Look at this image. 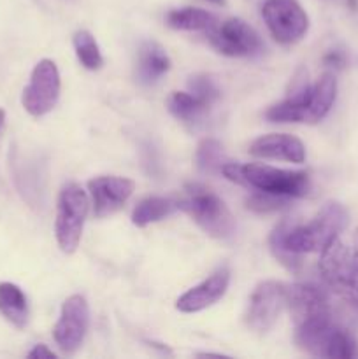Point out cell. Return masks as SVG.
<instances>
[{
  "label": "cell",
  "instance_id": "cell-1",
  "mask_svg": "<svg viewBox=\"0 0 358 359\" xmlns=\"http://www.w3.org/2000/svg\"><path fill=\"white\" fill-rule=\"evenodd\" d=\"M347 221L350 214L343 203L329 202L307 224L293 226L288 219L281 221L270 233V251L286 269L297 270L300 265L298 256L305 252H321L329 248L339 238L340 231L347 226Z\"/></svg>",
  "mask_w": 358,
  "mask_h": 359
},
{
  "label": "cell",
  "instance_id": "cell-2",
  "mask_svg": "<svg viewBox=\"0 0 358 359\" xmlns=\"http://www.w3.org/2000/svg\"><path fill=\"white\" fill-rule=\"evenodd\" d=\"M295 342L314 358H358V340L336 319V312L319 314L295 323Z\"/></svg>",
  "mask_w": 358,
  "mask_h": 359
},
{
  "label": "cell",
  "instance_id": "cell-3",
  "mask_svg": "<svg viewBox=\"0 0 358 359\" xmlns=\"http://www.w3.org/2000/svg\"><path fill=\"white\" fill-rule=\"evenodd\" d=\"M221 174L232 182L253 188L256 191H265L270 195L300 198L309 191V175L305 172L283 170L269 165H241L223 163Z\"/></svg>",
  "mask_w": 358,
  "mask_h": 359
},
{
  "label": "cell",
  "instance_id": "cell-4",
  "mask_svg": "<svg viewBox=\"0 0 358 359\" xmlns=\"http://www.w3.org/2000/svg\"><path fill=\"white\" fill-rule=\"evenodd\" d=\"M318 269L326 290L358 314V262L353 251L336 238L321 251Z\"/></svg>",
  "mask_w": 358,
  "mask_h": 359
},
{
  "label": "cell",
  "instance_id": "cell-5",
  "mask_svg": "<svg viewBox=\"0 0 358 359\" xmlns=\"http://www.w3.org/2000/svg\"><path fill=\"white\" fill-rule=\"evenodd\" d=\"M179 209L193 217L197 224L214 238H230L235 231V219L223 200L202 184L186 186L185 196L178 200Z\"/></svg>",
  "mask_w": 358,
  "mask_h": 359
},
{
  "label": "cell",
  "instance_id": "cell-6",
  "mask_svg": "<svg viewBox=\"0 0 358 359\" xmlns=\"http://www.w3.org/2000/svg\"><path fill=\"white\" fill-rule=\"evenodd\" d=\"M90 200L86 191L76 182L63 186L56 203L55 233L60 249L67 255L74 252L83 235L84 221L88 217Z\"/></svg>",
  "mask_w": 358,
  "mask_h": 359
},
{
  "label": "cell",
  "instance_id": "cell-7",
  "mask_svg": "<svg viewBox=\"0 0 358 359\" xmlns=\"http://www.w3.org/2000/svg\"><path fill=\"white\" fill-rule=\"evenodd\" d=\"M262 16L274 41L279 44H295L307 34L309 18L297 0H265Z\"/></svg>",
  "mask_w": 358,
  "mask_h": 359
},
{
  "label": "cell",
  "instance_id": "cell-8",
  "mask_svg": "<svg viewBox=\"0 0 358 359\" xmlns=\"http://www.w3.org/2000/svg\"><path fill=\"white\" fill-rule=\"evenodd\" d=\"M60 72L53 60H41L34 67L30 83L25 86L21 104L30 116H44L56 105L60 97Z\"/></svg>",
  "mask_w": 358,
  "mask_h": 359
},
{
  "label": "cell",
  "instance_id": "cell-9",
  "mask_svg": "<svg viewBox=\"0 0 358 359\" xmlns=\"http://www.w3.org/2000/svg\"><path fill=\"white\" fill-rule=\"evenodd\" d=\"M207 35L211 46L225 56H255L263 49L260 35L239 18L216 23Z\"/></svg>",
  "mask_w": 358,
  "mask_h": 359
},
{
  "label": "cell",
  "instance_id": "cell-10",
  "mask_svg": "<svg viewBox=\"0 0 358 359\" xmlns=\"http://www.w3.org/2000/svg\"><path fill=\"white\" fill-rule=\"evenodd\" d=\"M284 287L286 284L276 280H265L255 287L246 311V325L253 332L265 333L276 325L277 318L286 307Z\"/></svg>",
  "mask_w": 358,
  "mask_h": 359
},
{
  "label": "cell",
  "instance_id": "cell-11",
  "mask_svg": "<svg viewBox=\"0 0 358 359\" xmlns=\"http://www.w3.org/2000/svg\"><path fill=\"white\" fill-rule=\"evenodd\" d=\"M90 325V309L86 298L72 294L62 305V314L53 328V339L56 346L67 354L76 353L83 344Z\"/></svg>",
  "mask_w": 358,
  "mask_h": 359
},
{
  "label": "cell",
  "instance_id": "cell-12",
  "mask_svg": "<svg viewBox=\"0 0 358 359\" xmlns=\"http://www.w3.org/2000/svg\"><path fill=\"white\" fill-rule=\"evenodd\" d=\"M133 181L118 175H102L88 182L91 200H93V212L97 217H107L118 212L126 200L132 196Z\"/></svg>",
  "mask_w": 358,
  "mask_h": 359
},
{
  "label": "cell",
  "instance_id": "cell-13",
  "mask_svg": "<svg viewBox=\"0 0 358 359\" xmlns=\"http://www.w3.org/2000/svg\"><path fill=\"white\" fill-rule=\"evenodd\" d=\"M284 297H286V309L290 311L293 323L333 312L329 293L314 284H286Z\"/></svg>",
  "mask_w": 358,
  "mask_h": 359
},
{
  "label": "cell",
  "instance_id": "cell-14",
  "mask_svg": "<svg viewBox=\"0 0 358 359\" xmlns=\"http://www.w3.org/2000/svg\"><path fill=\"white\" fill-rule=\"evenodd\" d=\"M228 284H230V270L227 266H221L216 272L211 273L206 280H202L199 286L192 287L183 297H179L175 307L185 314H195L204 309H209L211 305L223 298L228 290Z\"/></svg>",
  "mask_w": 358,
  "mask_h": 359
},
{
  "label": "cell",
  "instance_id": "cell-15",
  "mask_svg": "<svg viewBox=\"0 0 358 359\" xmlns=\"http://www.w3.org/2000/svg\"><path fill=\"white\" fill-rule=\"evenodd\" d=\"M249 154L263 160H281L290 163H304L305 147L300 139L288 133H269L258 137L249 146Z\"/></svg>",
  "mask_w": 358,
  "mask_h": 359
},
{
  "label": "cell",
  "instance_id": "cell-16",
  "mask_svg": "<svg viewBox=\"0 0 358 359\" xmlns=\"http://www.w3.org/2000/svg\"><path fill=\"white\" fill-rule=\"evenodd\" d=\"M337 97V79L332 72H325L311 88V97L305 107L304 123H319L332 109Z\"/></svg>",
  "mask_w": 358,
  "mask_h": 359
},
{
  "label": "cell",
  "instance_id": "cell-17",
  "mask_svg": "<svg viewBox=\"0 0 358 359\" xmlns=\"http://www.w3.org/2000/svg\"><path fill=\"white\" fill-rule=\"evenodd\" d=\"M171 69V58L158 42H144L137 58V77L142 84H153Z\"/></svg>",
  "mask_w": 358,
  "mask_h": 359
},
{
  "label": "cell",
  "instance_id": "cell-18",
  "mask_svg": "<svg viewBox=\"0 0 358 359\" xmlns=\"http://www.w3.org/2000/svg\"><path fill=\"white\" fill-rule=\"evenodd\" d=\"M0 314L16 328L28 323V304L23 291L13 283H0Z\"/></svg>",
  "mask_w": 358,
  "mask_h": 359
},
{
  "label": "cell",
  "instance_id": "cell-19",
  "mask_svg": "<svg viewBox=\"0 0 358 359\" xmlns=\"http://www.w3.org/2000/svg\"><path fill=\"white\" fill-rule=\"evenodd\" d=\"M165 21L174 30H188V32H207L218 23L214 14L199 7H183V9L168 11Z\"/></svg>",
  "mask_w": 358,
  "mask_h": 359
},
{
  "label": "cell",
  "instance_id": "cell-20",
  "mask_svg": "<svg viewBox=\"0 0 358 359\" xmlns=\"http://www.w3.org/2000/svg\"><path fill=\"white\" fill-rule=\"evenodd\" d=\"M178 209L179 203L175 200L164 198V196H150V198H144L142 202L137 203L132 212V223L140 228L147 226V224L165 219Z\"/></svg>",
  "mask_w": 358,
  "mask_h": 359
},
{
  "label": "cell",
  "instance_id": "cell-21",
  "mask_svg": "<svg viewBox=\"0 0 358 359\" xmlns=\"http://www.w3.org/2000/svg\"><path fill=\"white\" fill-rule=\"evenodd\" d=\"M167 107L174 118L181 119L185 123H195L202 118V114L209 109V105L204 104L200 98H197L190 91H174L168 97Z\"/></svg>",
  "mask_w": 358,
  "mask_h": 359
},
{
  "label": "cell",
  "instance_id": "cell-22",
  "mask_svg": "<svg viewBox=\"0 0 358 359\" xmlns=\"http://www.w3.org/2000/svg\"><path fill=\"white\" fill-rule=\"evenodd\" d=\"M74 49H76L77 60L81 62V65L88 70H98L104 63L102 58V53L98 49L97 41H95L93 35L88 30H79L74 34Z\"/></svg>",
  "mask_w": 358,
  "mask_h": 359
},
{
  "label": "cell",
  "instance_id": "cell-23",
  "mask_svg": "<svg viewBox=\"0 0 358 359\" xmlns=\"http://www.w3.org/2000/svg\"><path fill=\"white\" fill-rule=\"evenodd\" d=\"M197 167L206 174H214L223 167V147L216 139H204L195 153Z\"/></svg>",
  "mask_w": 358,
  "mask_h": 359
},
{
  "label": "cell",
  "instance_id": "cell-24",
  "mask_svg": "<svg viewBox=\"0 0 358 359\" xmlns=\"http://www.w3.org/2000/svg\"><path fill=\"white\" fill-rule=\"evenodd\" d=\"M288 203H290V198L279 195H270V193L258 191L253 193L248 200H246V207L253 212L258 214H270L277 212V210L286 209Z\"/></svg>",
  "mask_w": 358,
  "mask_h": 359
},
{
  "label": "cell",
  "instance_id": "cell-25",
  "mask_svg": "<svg viewBox=\"0 0 358 359\" xmlns=\"http://www.w3.org/2000/svg\"><path fill=\"white\" fill-rule=\"evenodd\" d=\"M188 88L190 93L195 95L197 98H200L209 107L216 104V100L220 98V90H218L216 83L209 76H206V74H197V76L190 77Z\"/></svg>",
  "mask_w": 358,
  "mask_h": 359
},
{
  "label": "cell",
  "instance_id": "cell-26",
  "mask_svg": "<svg viewBox=\"0 0 358 359\" xmlns=\"http://www.w3.org/2000/svg\"><path fill=\"white\" fill-rule=\"evenodd\" d=\"M347 63V56L343 49H330L323 56V65L332 70H343Z\"/></svg>",
  "mask_w": 358,
  "mask_h": 359
},
{
  "label": "cell",
  "instance_id": "cell-27",
  "mask_svg": "<svg viewBox=\"0 0 358 359\" xmlns=\"http://www.w3.org/2000/svg\"><path fill=\"white\" fill-rule=\"evenodd\" d=\"M28 358H30V359H42V358H46V359H55L56 354L53 353V351H49L46 346H42V344H39V346H35L34 349H32L30 353H28Z\"/></svg>",
  "mask_w": 358,
  "mask_h": 359
},
{
  "label": "cell",
  "instance_id": "cell-28",
  "mask_svg": "<svg viewBox=\"0 0 358 359\" xmlns=\"http://www.w3.org/2000/svg\"><path fill=\"white\" fill-rule=\"evenodd\" d=\"M353 255H354V258H357V262H358V230H357V233H354V241H353Z\"/></svg>",
  "mask_w": 358,
  "mask_h": 359
},
{
  "label": "cell",
  "instance_id": "cell-29",
  "mask_svg": "<svg viewBox=\"0 0 358 359\" xmlns=\"http://www.w3.org/2000/svg\"><path fill=\"white\" fill-rule=\"evenodd\" d=\"M4 125H6V112H4V109H0V135H2Z\"/></svg>",
  "mask_w": 358,
  "mask_h": 359
},
{
  "label": "cell",
  "instance_id": "cell-30",
  "mask_svg": "<svg viewBox=\"0 0 358 359\" xmlns=\"http://www.w3.org/2000/svg\"><path fill=\"white\" fill-rule=\"evenodd\" d=\"M204 2L214 4V6H225V4H227V0H204Z\"/></svg>",
  "mask_w": 358,
  "mask_h": 359
}]
</instances>
